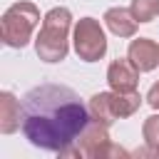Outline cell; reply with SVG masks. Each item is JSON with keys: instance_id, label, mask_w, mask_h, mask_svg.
Wrapping results in <instances>:
<instances>
[{"instance_id": "1", "label": "cell", "mask_w": 159, "mask_h": 159, "mask_svg": "<svg viewBox=\"0 0 159 159\" xmlns=\"http://www.w3.org/2000/svg\"><path fill=\"white\" fill-rule=\"evenodd\" d=\"M92 122L89 104L65 84H40L22 97V132L30 144L60 157Z\"/></svg>"}, {"instance_id": "2", "label": "cell", "mask_w": 159, "mask_h": 159, "mask_svg": "<svg viewBox=\"0 0 159 159\" xmlns=\"http://www.w3.org/2000/svg\"><path fill=\"white\" fill-rule=\"evenodd\" d=\"M72 12L67 7H52L42 17V27L35 37V52L42 62H62L67 57Z\"/></svg>"}, {"instance_id": "3", "label": "cell", "mask_w": 159, "mask_h": 159, "mask_svg": "<svg viewBox=\"0 0 159 159\" xmlns=\"http://www.w3.org/2000/svg\"><path fill=\"white\" fill-rule=\"evenodd\" d=\"M40 25V10L35 2L20 0L12 2L0 20V37L7 47H25L32 40L35 27Z\"/></svg>"}, {"instance_id": "4", "label": "cell", "mask_w": 159, "mask_h": 159, "mask_svg": "<svg viewBox=\"0 0 159 159\" xmlns=\"http://www.w3.org/2000/svg\"><path fill=\"white\" fill-rule=\"evenodd\" d=\"M109 127L97 122L92 117V122L84 127V132L77 137V142L62 154V157H87V159H109V157H129L127 149L112 144L109 139Z\"/></svg>"}, {"instance_id": "5", "label": "cell", "mask_w": 159, "mask_h": 159, "mask_svg": "<svg viewBox=\"0 0 159 159\" xmlns=\"http://www.w3.org/2000/svg\"><path fill=\"white\" fill-rule=\"evenodd\" d=\"M142 107V97L139 92H97L89 97V112L97 122L102 124H114L117 119L132 117L137 109Z\"/></svg>"}, {"instance_id": "6", "label": "cell", "mask_w": 159, "mask_h": 159, "mask_svg": "<svg viewBox=\"0 0 159 159\" xmlns=\"http://www.w3.org/2000/svg\"><path fill=\"white\" fill-rule=\"evenodd\" d=\"M72 45H75V52L80 60H84V62L102 60L107 52V37H104L99 20H94V17L77 20L75 32H72Z\"/></svg>"}, {"instance_id": "7", "label": "cell", "mask_w": 159, "mask_h": 159, "mask_svg": "<svg viewBox=\"0 0 159 159\" xmlns=\"http://www.w3.org/2000/svg\"><path fill=\"white\" fill-rule=\"evenodd\" d=\"M107 82L114 92H134L139 84V70L132 65V60H114L107 67Z\"/></svg>"}, {"instance_id": "8", "label": "cell", "mask_w": 159, "mask_h": 159, "mask_svg": "<svg viewBox=\"0 0 159 159\" xmlns=\"http://www.w3.org/2000/svg\"><path fill=\"white\" fill-rule=\"evenodd\" d=\"M127 57L132 60V65L139 72H152L159 65V45L149 37H137V40L129 42Z\"/></svg>"}, {"instance_id": "9", "label": "cell", "mask_w": 159, "mask_h": 159, "mask_svg": "<svg viewBox=\"0 0 159 159\" xmlns=\"http://www.w3.org/2000/svg\"><path fill=\"white\" fill-rule=\"evenodd\" d=\"M22 124V104L12 92H0V132L12 134Z\"/></svg>"}, {"instance_id": "10", "label": "cell", "mask_w": 159, "mask_h": 159, "mask_svg": "<svg viewBox=\"0 0 159 159\" xmlns=\"http://www.w3.org/2000/svg\"><path fill=\"white\" fill-rule=\"evenodd\" d=\"M104 25L117 37H134V32H137V20H134L132 10H127V7H109L104 12Z\"/></svg>"}, {"instance_id": "11", "label": "cell", "mask_w": 159, "mask_h": 159, "mask_svg": "<svg viewBox=\"0 0 159 159\" xmlns=\"http://www.w3.org/2000/svg\"><path fill=\"white\" fill-rule=\"evenodd\" d=\"M129 10L137 22H152L154 17H159V0H132Z\"/></svg>"}, {"instance_id": "12", "label": "cell", "mask_w": 159, "mask_h": 159, "mask_svg": "<svg viewBox=\"0 0 159 159\" xmlns=\"http://www.w3.org/2000/svg\"><path fill=\"white\" fill-rule=\"evenodd\" d=\"M142 137H144V144L149 147V154L154 157L159 152V114H152V117L144 119Z\"/></svg>"}, {"instance_id": "13", "label": "cell", "mask_w": 159, "mask_h": 159, "mask_svg": "<svg viewBox=\"0 0 159 159\" xmlns=\"http://www.w3.org/2000/svg\"><path fill=\"white\" fill-rule=\"evenodd\" d=\"M147 104H149L152 109H159V82H154V84L149 87V92H147Z\"/></svg>"}, {"instance_id": "14", "label": "cell", "mask_w": 159, "mask_h": 159, "mask_svg": "<svg viewBox=\"0 0 159 159\" xmlns=\"http://www.w3.org/2000/svg\"><path fill=\"white\" fill-rule=\"evenodd\" d=\"M154 157H159V152H157V154H154Z\"/></svg>"}]
</instances>
